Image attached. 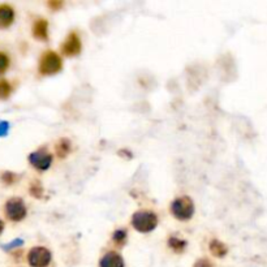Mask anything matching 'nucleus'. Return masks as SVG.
Returning <instances> with one entry per match:
<instances>
[{
  "mask_svg": "<svg viewBox=\"0 0 267 267\" xmlns=\"http://www.w3.org/2000/svg\"><path fill=\"white\" fill-rule=\"evenodd\" d=\"M194 267H212V266L210 265V262H208V261L200 260L196 265H194Z\"/></svg>",
  "mask_w": 267,
  "mask_h": 267,
  "instance_id": "obj_19",
  "label": "nucleus"
},
{
  "mask_svg": "<svg viewBox=\"0 0 267 267\" xmlns=\"http://www.w3.org/2000/svg\"><path fill=\"white\" fill-rule=\"evenodd\" d=\"M71 142L68 141L67 138H61L58 145H56V154L60 156V158H65V156L69 154L71 151Z\"/></svg>",
  "mask_w": 267,
  "mask_h": 267,
  "instance_id": "obj_11",
  "label": "nucleus"
},
{
  "mask_svg": "<svg viewBox=\"0 0 267 267\" xmlns=\"http://www.w3.org/2000/svg\"><path fill=\"white\" fill-rule=\"evenodd\" d=\"M61 51L64 55L76 56L81 51V39L76 33H71L67 37L65 42L61 46Z\"/></svg>",
  "mask_w": 267,
  "mask_h": 267,
  "instance_id": "obj_7",
  "label": "nucleus"
},
{
  "mask_svg": "<svg viewBox=\"0 0 267 267\" xmlns=\"http://www.w3.org/2000/svg\"><path fill=\"white\" fill-rule=\"evenodd\" d=\"M11 85L7 81H0V99H5L11 94Z\"/></svg>",
  "mask_w": 267,
  "mask_h": 267,
  "instance_id": "obj_14",
  "label": "nucleus"
},
{
  "mask_svg": "<svg viewBox=\"0 0 267 267\" xmlns=\"http://www.w3.org/2000/svg\"><path fill=\"white\" fill-rule=\"evenodd\" d=\"M99 267H124V261H122L120 254L115 252H110L106 256L102 257Z\"/></svg>",
  "mask_w": 267,
  "mask_h": 267,
  "instance_id": "obj_9",
  "label": "nucleus"
},
{
  "mask_svg": "<svg viewBox=\"0 0 267 267\" xmlns=\"http://www.w3.org/2000/svg\"><path fill=\"white\" fill-rule=\"evenodd\" d=\"M9 67V59L3 52H0V74H3Z\"/></svg>",
  "mask_w": 267,
  "mask_h": 267,
  "instance_id": "obj_15",
  "label": "nucleus"
},
{
  "mask_svg": "<svg viewBox=\"0 0 267 267\" xmlns=\"http://www.w3.org/2000/svg\"><path fill=\"white\" fill-rule=\"evenodd\" d=\"M3 230H4V224H3V222H1V220H0V235H1V232H3Z\"/></svg>",
  "mask_w": 267,
  "mask_h": 267,
  "instance_id": "obj_20",
  "label": "nucleus"
},
{
  "mask_svg": "<svg viewBox=\"0 0 267 267\" xmlns=\"http://www.w3.org/2000/svg\"><path fill=\"white\" fill-rule=\"evenodd\" d=\"M5 214L13 222H20L26 216V206L21 198H11L5 204Z\"/></svg>",
  "mask_w": 267,
  "mask_h": 267,
  "instance_id": "obj_5",
  "label": "nucleus"
},
{
  "mask_svg": "<svg viewBox=\"0 0 267 267\" xmlns=\"http://www.w3.org/2000/svg\"><path fill=\"white\" fill-rule=\"evenodd\" d=\"M63 68V60L56 52L47 51L39 61V72L42 74H55Z\"/></svg>",
  "mask_w": 267,
  "mask_h": 267,
  "instance_id": "obj_3",
  "label": "nucleus"
},
{
  "mask_svg": "<svg viewBox=\"0 0 267 267\" xmlns=\"http://www.w3.org/2000/svg\"><path fill=\"white\" fill-rule=\"evenodd\" d=\"M8 130H9V122L8 121H0V137L7 136Z\"/></svg>",
  "mask_w": 267,
  "mask_h": 267,
  "instance_id": "obj_18",
  "label": "nucleus"
},
{
  "mask_svg": "<svg viewBox=\"0 0 267 267\" xmlns=\"http://www.w3.org/2000/svg\"><path fill=\"white\" fill-rule=\"evenodd\" d=\"M29 162L31 166L39 171L49 170V167L52 163V155L46 151V150H38V151L31 152L29 155Z\"/></svg>",
  "mask_w": 267,
  "mask_h": 267,
  "instance_id": "obj_6",
  "label": "nucleus"
},
{
  "mask_svg": "<svg viewBox=\"0 0 267 267\" xmlns=\"http://www.w3.org/2000/svg\"><path fill=\"white\" fill-rule=\"evenodd\" d=\"M114 240H115V242H118V244H124L126 240V231L125 230H118L114 234Z\"/></svg>",
  "mask_w": 267,
  "mask_h": 267,
  "instance_id": "obj_16",
  "label": "nucleus"
},
{
  "mask_svg": "<svg viewBox=\"0 0 267 267\" xmlns=\"http://www.w3.org/2000/svg\"><path fill=\"white\" fill-rule=\"evenodd\" d=\"M15 20V11L13 8L7 5V4H1L0 5V28H8L11 26Z\"/></svg>",
  "mask_w": 267,
  "mask_h": 267,
  "instance_id": "obj_8",
  "label": "nucleus"
},
{
  "mask_svg": "<svg viewBox=\"0 0 267 267\" xmlns=\"http://www.w3.org/2000/svg\"><path fill=\"white\" fill-rule=\"evenodd\" d=\"M171 212L178 220H189L194 214L193 201L189 197H178L171 205Z\"/></svg>",
  "mask_w": 267,
  "mask_h": 267,
  "instance_id": "obj_1",
  "label": "nucleus"
},
{
  "mask_svg": "<svg viewBox=\"0 0 267 267\" xmlns=\"http://www.w3.org/2000/svg\"><path fill=\"white\" fill-rule=\"evenodd\" d=\"M158 224V216L151 211H137L132 216V226L138 232H151Z\"/></svg>",
  "mask_w": 267,
  "mask_h": 267,
  "instance_id": "obj_2",
  "label": "nucleus"
},
{
  "mask_svg": "<svg viewBox=\"0 0 267 267\" xmlns=\"http://www.w3.org/2000/svg\"><path fill=\"white\" fill-rule=\"evenodd\" d=\"M168 244H170V246L174 249L175 252H182L184 248L186 246V242L184 241V240H181V238H178V237H171Z\"/></svg>",
  "mask_w": 267,
  "mask_h": 267,
  "instance_id": "obj_13",
  "label": "nucleus"
},
{
  "mask_svg": "<svg viewBox=\"0 0 267 267\" xmlns=\"http://www.w3.org/2000/svg\"><path fill=\"white\" fill-rule=\"evenodd\" d=\"M24 244V241L21 240V238H16L15 241H12L11 244H7V245H3V249L4 250H11V249L13 248H17V246H21V245Z\"/></svg>",
  "mask_w": 267,
  "mask_h": 267,
  "instance_id": "obj_17",
  "label": "nucleus"
},
{
  "mask_svg": "<svg viewBox=\"0 0 267 267\" xmlns=\"http://www.w3.org/2000/svg\"><path fill=\"white\" fill-rule=\"evenodd\" d=\"M210 250H211L212 256L215 257H223L227 254V248L226 245L223 242L218 241V240H212L210 242Z\"/></svg>",
  "mask_w": 267,
  "mask_h": 267,
  "instance_id": "obj_12",
  "label": "nucleus"
},
{
  "mask_svg": "<svg viewBox=\"0 0 267 267\" xmlns=\"http://www.w3.org/2000/svg\"><path fill=\"white\" fill-rule=\"evenodd\" d=\"M33 34L34 37L41 41H45L49 38V24L45 19L37 20V23L33 26Z\"/></svg>",
  "mask_w": 267,
  "mask_h": 267,
  "instance_id": "obj_10",
  "label": "nucleus"
},
{
  "mask_svg": "<svg viewBox=\"0 0 267 267\" xmlns=\"http://www.w3.org/2000/svg\"><path fill=\"white\" fill-rule=\"evenodd\" d=\"M28 261L31 267H46L51 262V253L47 248L35 246L29 252Z\"/></svg>",
  "mask_w": 267,
  "mask_h": 267,
  "instance_id": "obj_4",
  "label": "nucleus"
}]
</instances>
